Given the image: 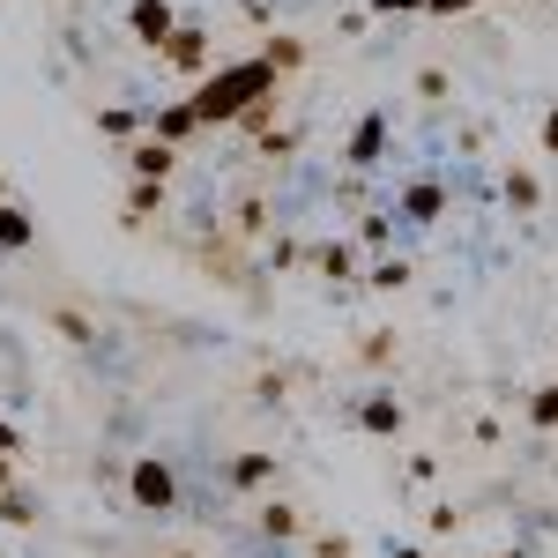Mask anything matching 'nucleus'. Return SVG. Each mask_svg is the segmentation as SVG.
Here are the masks:
<instances>
[{"label":"nucleus","instance_id":"f257e3e1","mask_svg":"<svg viewBox=\"0 0 558 558\" xmlns=\"http://www.w3.org/2000/svg\"><path fill=\"white\" fill-rule=\"evenodd\" d=\"M276 60L260 52V60H239V68H216V75H202V89L186 97L194 105V120L202 128H223V120H239L246 105H260V97H276Z\"/></svg>","mask_w":558,"mask_h":558},{"label":"nucleus","instance_id":"f03ea898","mask_svg":"<svg viewBox=\"0 0 558 558\" xmlns=\"http://www.w3.org/2000/svg\"><path fill=\"white\" fill-rule=\"evenodd\" d=\"M128 484H134V499H142L149 514H172V507H179V476L165 470V462H134Z\"/></svg>","mask_w":558,"mask_h":558},{"label":"nucleus","instance_id":"7ed1b4c3","mask_svg":"<svg viewBox=\"0 0 558 558\" xmlns=\"http://www.w3.org/2000/svg\"><path fill=\"white\" fill-rule=\"evenodd\" d=\"M380 149H387V120H380V112H365V120L350 128L343 165H350V172H373V157H380Z\"/></svg>","mask_w":558,"mask_h":558},{"label":"nucleus","instance_id":"20e7f679","mask_svg":"<svg viewBox=\"0 0 558 558\" xmlns=\"http://www.w3.org/2000/svg\"><path fill=\"white\" fill-rule=\"evenodd\" d=\"M128 23H134V38H142V45H157V52H165V45H172V31H179L165 0H134V15H128Z\"/></svg>","mask_w":558,"mask_h":558},{"label":"nucleus","instance_id":"39448f33","mask_svg":"<svg viewBox=\"0 0 558 558\" xmlns=\"http://www.w3.org/2000/svg\"><path fill=\"white\" fill-rule=\"evenodd\" d=\"M165 60H172L179 75H209V38H202V31H172Z\"/></svg>","mask_w":558,"mask_h":558},{"label":"nucleus","instance_id":"423d86ee","mask_svg":"<svg viewBox=\"0 0 558 558\" xmlns=\"http://www.w3.org/2000/svg\"><path fill=\"white\" fill-rule=\"evenodd\" d=\"M439 209H447V186H439V179H417V186L402 194V216H410V223H439Z\"/></svg>","mask_w":558,"mask_h":558},{"label":"nucleus","instance_id":"0eeeda50","mask_svg":"<svg viewBox=\"0 0 558 558\" xmlns=\"http://www.w3.org/2000/svg\"><path fill=\"white\" fill-rule=\"evenodd\" d=\"M128 165H134V179H157V186H165L179 157H172V142H134V157H128Z\"/></svg>","mask_w":558,"mask_h":558},{"label":"nucleus","instance_id":"6e6552de","mask_svg":"<svg viewBox=\"0 0 558 558\" xmlns=\"http://www.w3.org/2000/svg\"><path fill=\"white\" fill-rule=\"evenodd\" d=\"M23 246H31V209L0 202V254H23Z\"/></svg>","mask_w":558,"mask_h":558},{"label":"nucleus","instance_id":"1a4fd4ad","mask_svg":"<svg viewBox=\"0 0 558 558\" xmlns=\"http://www.w3.org/2000/svg\"><path fill=\"white\" fill-rule=\"evenodd\" d=\"M357 425H365V432H402V402H387V395L357 402Z\"/></svg>","mask_w":558,"mask_h":558},{"label":"nucleus","instance_id":"9d476101","mask_svg":"<svg viewBox=\"0 0 558 558\" xmlns=\"http://www.w3.org/2000/svg\"><path fill=\"white\" fill-rule=\"evenodd\" d=\"M268 476H276V462H268V454H239V462H231V492H260Z\"/></svg>","mask_w":558,"mask_h":558},{"label":"nucleus","instance_id":"9b49d317","mask_svg":"<svg viewBox=\"0 0 558 558\" xmlns=\"http://www.w3.org/2000/svg\"><path fill=\"white\" fill-rule=\"evenodd\" d=\"M97 128L112 134V142H128V134L149 128V112H134V105H112V112H97Z\"/></svg>","mask_w":558,"mask_h":558},{"label":"nucleus","instance_id":"f8f14e48","mask_svg":"<svg viewBox=\"0 0 558 558\" xmlns=\"http://www.w3.org/2000/svg\"><path fill=\"white\" fill-rule=\"evenodd\" d=\"M149 128H157V142H186V134L202 128V120H194V105H172V112H157Z\"/></svg>","mask_w":558,"mask_h":558},{"label":"nucleus","instance_id":"ddd939ff","mask_svg":"<svg viewBox=\"0 0 558 558\" xmlns=\"http://www.w3.org/2000/svg\"><path fill=\"white\" fill-rule=\"evenodd\" d=\"M260 536L291 544V536H299V507H283V499H276V507H260Z\"/></svg>","mask_w":558,"mask_h":558},{"label":"nucleus","instance_id":"4468645a","mask_svg":"<svg viewBox=\"0 0 558 558\" xmlns=\"http://www.w3.org/2000/svg\"><path fill=\"white\" fill-rule=\"evenodd\" d=\"M0 521H8V529H31V521H38V499H31V492H0Z\"/></svg>","mask_w":558,"mask_h":558},{"label":"nucleus","instance_id":"2eb2a0df","mask_svg":"<svg viewBox=\"0 0 558 558\" xmlns=\"http://www.w3.org/2000/svg\"><path fill=\"white\" fill-rule=\"evenodd\" d=\"M313 268H320V276H350V268H357V254H350V246H313Z\"/></svg>","mask_w":558,"mask_h":558},{"label":"nucleus","instance_id":"dca6fc26","mask_svg":"<svg viewBox=\"0 0 558 558\" xmlns=\"http://www.w3.org/2000/svg\"><path fill=\"white\" fill-rule=\"evenodd\" d=\"M165 194H157V179H134V194H128V223H142V216L157 209Z\"/></svg>","mask_w":558,"mask_h":558},{"label":"nucleus","instance_id":"f3484780","mask_svg":"<svg viewBox=\"0 0 558 558\" xmlns=\"http://www.w3.org/2000/svg\"><path fill=\"white\" fill-rule=\"evenodd\" d=\"M387 239H395V223H387V216H365V223H357V246H373V254H380Z\"/></svg>","mask_w":558,"mask_h":558},{"label":"nucleus","instance_id":"a211bd4d","mask_svg":"<svg viewBox=\"0 0 558 558\" xmlns=\"http://www.w3.org/2000/svg\"><path fill=\"white\" fill-rule=\"evenodd\" d=\"M507 202H514V209H536V179H529V172H507Z\"/></svg>","mask_w":558,"mask_h":558},{"label":"nucleus","instance_id":"6ab92c4d","mask_svg":"<svg viewBox=\"0 0 558 558\" xmlns=\"http://www.w3.org/2000/svg\"><path fill=\"white\" fill-rule=\"evenodd\" d=\"M373 283H380V291H402V283H410V268H402V260H373Z\"/></svg>","mask_w":558,"mask_h":558},{"label":"nucleus","instance_id":"aec40b11","mask_svg":"<svg viewBox=\"0 0 558 558\" xmlns=\"http://www.w3.org/2000/svg\"><path fill=\"white\" fill-rule=\"evenodd\" d=\"M260 149H268V157H291V149H299V128H276V134H260Z\"/></svg>","mask_w":558,"mask_h":558},{"label":"nucleus","instance_id":"412c9836","mask_svg":"<svg viewBox=\"0 0 558 558\" xmlns=\"http://www.w3.org/2000/svg\"><path fill=\"white\" fill-rule=\"evenodd\" d=\"M268 60H276V68H299L305 45H299V38H276V45H268Z\"/></svg>","mask_w":558,"mask_h":558},{"label":"nucleus","instance_id":"4be33fe9","mask_svg":"<svg viewBox=\"0 0 558 558\" xmlns=\"http://www.w3.org/2000/svg\"><path fill=\"white\" fill-rule=\"evenodd\" d=\"M529 417H536V425H558V387H544V395L529 402Z\"/></svg>","mask_w":558,"mask_h":558},{"label":"nucleus","instance_id":"5701e85b","mask_svg":"<svg viewBox=\"0 0 558 558\" xmlns=\"http://www.w3.org/2000/svg\"><path fill=\"white\" fill-rule=\"evenodd\" d=\"M387 350H395V336H365V343H357V357H365V365H387Z\"/></svg>","mask_w":558,"mask_h":558},{"label":"nucleus","instance_id":"b1692460","mask_svg":"<svg viewBox=\"0 0 558 558\" xmlns=\"http://www.w3.org/2000/svg\"><path fill=\"white\" fill-rule=\"evenodd\" d=\"M0 454H23V432L8 425V417H0Z\"/></svg>","mask_w":558,"mask_h":558},{"label":"nucleus","instance_id":"393cba45","mask_svg":"<svg viewBox=\"0 0 558 558\" xmlns=\"http://www.w3.org/2000/svg\"><path fill=\"white\" fill-rule=\"evenodd\" d=\"M410 8H425V0H373V15H410Z\"/></svg>","mask_w":558,"mask_h":558},{"label":"nucleus","instance_id":"a878e982","mask_svg":"<svg viewBox=\"0 0 558 558\" xmlns=\"http://www.w3.org/2000/svg\"><path fill=\"white\" fill-rule=\"evenodd\" d=\"M432 15H462V8H470V0H425Z\"/></svg>","mask_w":558,"mask_h":558},{"label":"nucleus","instance_id":"bb28decb","mask_svg":"<svg viewBox=\"0 0 558 558\" xmlns=\"http://www.w3.org/2000/svg\"><path fill=\"white\" fill-rule=\"evenodd\" d=\"M544 142H551V157H558V105L544 112Z\"/></svg>","mask_w":558,"mask_h":558},{"label":"nucleus","instance_id":"cd10ccee","mask_svg":"<svg viewBox=\"0 0 558 558\" xmlns=\"http://www.w3.org/2000/svg\"><path fill=\"white\" fill-rule=\"evenodd\" d=\"M0 492H15V454H0Z\"/></svg>","mask_w":558,"mask_h":558},{"label":"nucleus","instance_id":"c85d7f7f","mask_svg":"<svg viewBox=\"0 0 558 558\" xmlns=\"http://www.w3.org/2000/svg\"><path fill=\"white\" fill-rule=\"evenodd\" d=\"M492 558H529V551H492Z\"/></svg>","mask_w":558,"mask_h":558},{"label":"nucleus","instance_id":"c756f323","mask_svg":"<svg viewBox=\"0 0 558 558\" xmlns=\"http://www.w3.org/2000/svg\"><path fill=\"white\" fill-rule=\"evenodd\" d=\"M395 558H417V551H395Z\"/></svg>","mask_w":558,"mask_h":558}]
</instances>
